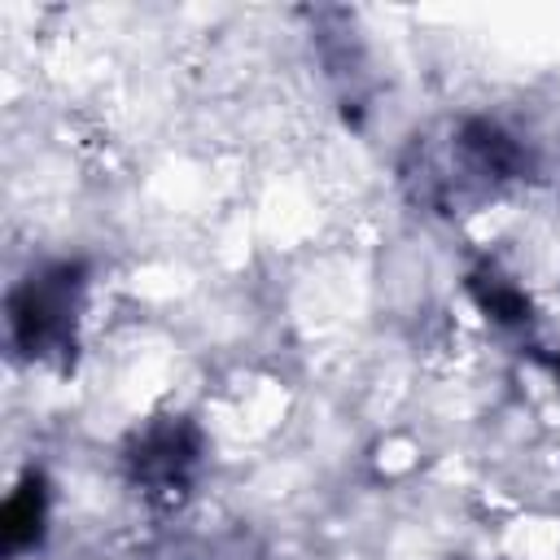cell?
Returning <instances> with one entry per match:
<instances>
[{"label": "cell", "instance_id": "6da1fadb", "mask_svg": "<svg viewBox=\"0 0 560 560\" xmlns=\"http://www.w3.org/2000/svg\"><path fill=\"white\" fill-rule=\"evenodd\" d=\"M83 262H48L9 293V337L22 359L61 363L79 341Z\"/></svg>", "mask_w": 560, "mask_h": 560}, {"label": "cell", "instance_id": "7a4b0ae2", "mask_svg": "<svg viewBox=\"0 0 560 560\" xmlns=\"http://www.w3.org/2000/svg\"><path fill=\"white\" fill-rule=\"evenodd\" d=\"M131 486L153 503H179L201 468V433L188 416H158L122 451Z\"/></svg>", "mask_w": 560, "mask_h": 560}, {"label": "cell", "instance_id": "3957f363", "mask_svg": "<svg viewBox=\"0 0 560 560\" xmlns=\"http://www.w3.org/2000/svg\"><path fill=\"white\" fill-rule=\"evenodd\" d=\"M44 525H48V481H44V472H26L13 486V494L4 499V512H0L4 551L9 556H22V551L39 547Z\"/></svg>", "mask_w": 560, "mask_h": 560}, {"label": "cell", "instance_id": "277c9868", "mask_svg": "<svg viewBox=\"0 0 560 560\" xmlns=\"http://www.w3.org/2000/svg\"><path fill=\"white\" fill-rule=\"evenodd\" d=\"M459 149H464V158L481 171V175H494V179H516V175H525V166H529V153L521 149V140L516 136H508L499 122H490V118H468L464 127H459Z\"/></svg>", "mask_w": 560, "mask_h": 560}, {"label": "cell", "instance_id": "5b68a950", "mask_svg": "<svg viewBox=\"0 0 560 560\" xmlns=\"http://www.w3.org/2000/svg\"><path fill=\"white\" fill-rule=\"evenodd\" d=\"M468 293H472V302H477L494 324H503V328L529 324V298H525L512 280H503L499 271H490V267L472 271V276H468Z\"/></svg>", "mask_w": 560, "mask_h": 560}, {"label": "cell", "instance_id": "8992f818", "mask_svg": "<svg viewBox=\"0 0 560 560\" xmlns=\"http://www.w3.org/2000/svg\"><path fill=\"white\" fill-rule=\"evenodd\" d=\"M551 368H556V381H560V359H556V363H551Z\"/></svg>", "mask_w": 560, "mask_h": 560}]
</instances>
